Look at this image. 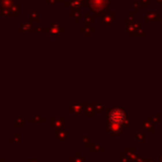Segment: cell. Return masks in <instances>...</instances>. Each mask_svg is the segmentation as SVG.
<instances>
[{
  "label": "cell",
  "mask_w": 162,
  "mask_h": 162,
  "mask_svg": "<svg viewBox=\"0 0 162 162\" xmlns=\"http://www.w3.org/2000/svg\"><path fill=\"white\" fill-rule=\"evenodd\" d=\"M110 131L114 132V133L120 132V125H118V124H112L110 123Z\"/></svg>",
  "instance_id": "2"
},
{
  "label": "cell",
  "mask_w": 162,
  "mask_h": 162,
  "mask_svg": "<svg viewBox=\"0 0 162 162\" xmlns=\"http://www.w3.org/2000/svg\"><path fill=\"white\" fill-rule=\"evenodd\" d=\"M161 162H162V156H161Z\"/></svg>",
  "instance_id": "3"
},
{
  "label": "cell",
  "mask_w": 162,
  "mask_h": 162,
  "mask_svg": "<svg viewBox=\"0 0 162 162\" xmlns=\"http://www.w3.org/2000/svg\"><path fill=\"white\" fill-rule=\"evenodd\" d=\"M125 112L123 109L120 108H115L112 109L110 115H109V119H110V123L112 124H118V125H121L125 120Z\"/></svg>",
  "instance_id": "1"
}]
</instances>
